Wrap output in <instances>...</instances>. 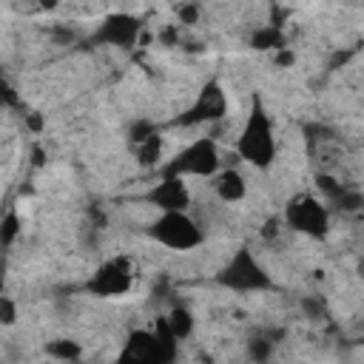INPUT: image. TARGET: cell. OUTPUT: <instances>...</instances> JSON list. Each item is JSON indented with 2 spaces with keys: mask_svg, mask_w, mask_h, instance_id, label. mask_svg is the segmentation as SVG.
<instances>
[{
  "mask_svg": "<svg viewBox=\"0 0 364 364\" xmlns=\"http://www.w3.org/2000/svg\"><path fill=\"white\" fill-rule=\"evenodd\" d=\"M131 287V267L125 259H114L94 276V290L100 296H119Z\"/></svg>",
  "mask_w": 364,
  "mask_h": 364,
  "instance_id": "obj_5",
  "label": "cell"
},
{
  "mask_svg": "<svg viewBox=\"0 0 364 364\" xmlns=\"http://www.w3.org/2000/svg\"><path fill=\"white\" fill-rule=\"evenodd\" d=\"M239 154L256 165V168H264L273 154H276V142H273V131H270V122L262 111H253L242 136H239Z\"/></svg>",
  "mask_w": 364,
  "mask_h": 364,
  "instance_id": "obj_2",
  "label": "cell"
},
{
  "mask_svg": "<svg viewBox=\"0 0 364 364\" xmlns=\"http://www.w3.org/2000/svg\"><path fill=\"white\" fill-rule=\"evenodd\" d=\"M154 199L159 202L162 210H182L188 205V188L179 176H171V179L159 182V188L154 191Z\"/></svg>",
  "mask_w": 364,
  "mask_h": 364,
  "instance_id": "obj_7",
  "label": "cell"
},
{
  "mask_svg": "<svg viewBox=\"0 0 364 364\" xmlns=\"http://www.w3.org/2000/svg\"><path fill=\"white\" fill-rule=\"evenodd\" d=\"M17 318V310H14V301H9L6 296H0V321L3 324H11Z\"/></svg>",
  "mask_w": 364,
  "mask_h": 364,
  "instance_id": "obj_9",
  "label": "cell"
},
{
  "mask_svg": "<svg viewBox=\"0 0 364 364\" xmlns=\"http://www.w3.org/2000/svg\"><path fill=\"white\" fill-rule=\"evenodd\" d=\"M225 282L233 287H259L267 279L262 276V267L250 259V253H239L228 267H225Z\"/></svg>",
  "mask_w": 364,
  "mask_h": 364,
  "instance_id": "obj_6",
  "label": "cell"
},
{
  "mask_svg": "<svg viewBox=\"0 0 364 364\" xmlns=\"http://www.w3.org/2000/svg\"><path fill=\"white\" fill-rule=\"evenodd\" d=\"M287 222H290L293 230H301V233H324V228H327V210H324V205L318 199L299 196L287 208Z\"/></svg>",
  "mask_w": 364,
  "mask_h": 364,
  "instance_id": "obj_4",
  "label": "cell"
},
{
  "mask_svg": "<svg viewBox=\"0 0 364 364\" xmlns=\"http://www.w3.org/2000/svg\"><path fill=\"white\" fill-rule=\"evenodd\" d=\"M151 236L171 250H191L202 242L199 225L182 210H162V216L151 228Z\"/></svg>",
  "mask_w": 364,
  "mask_h": 364,
  "instance_id": "obj_1",
  "label": "cell"
},
{
  "mask_svg": "<svg viewBox=\"0 0 364 364\" xmlns=\"http://www.w3.org/2000/svg\"><path fill=\"white\" fill-rule=\"evenodd\" d=\"M213 191H216V196H219L222 202H239V199L245 196L247 185H245V179L239 176V171H225V173L216 176Z\"/></svg>",
  "mask_w": 364,
  "mask_h": 364,
  "instance_id": "obj_8",
  "label": "cell"
},
{
  "mask_svg": "<svg viewBox=\"0 0 364 364\" xmlns=\"http://www.w3.org/2000/svg\"><path fill=\"white\" fill-rule=\"evenodd\" d=\"M216 165H219L216 145H213L210 139H199V142L188 145V148L176 156V162L171 165V173L179 176V179H182V176H208V173L216 171Z\"/></svg>",
  "mask_w": 364,
  "mask_h": 364,
  "instance_id": "obj_3",
  "label": "cell"
}]
</instances>
